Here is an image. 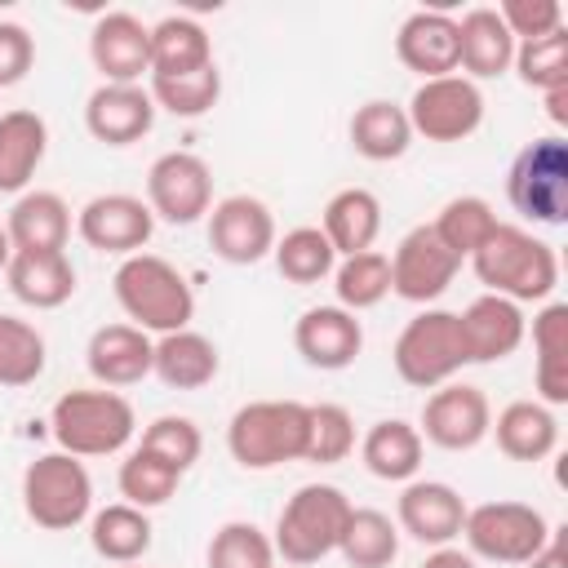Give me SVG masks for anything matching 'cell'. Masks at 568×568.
I'll list each match as a JSON object with an SVG mask.
<instances>
[{
	"label": "cell",
	"instance_id": "obj_1",
	"mask_svg": "<svg viewBox=\"0 0 568 568\" xmlns=\"http://www.w3.org/2000/svg\"><path fill=\"white\" fill-rule=\"evenodd\" d=\"M111 293L120 302V311L129 315V324H138L142 333H178V328H191V315H195V293L186 284V275L160 257V253H133L115 266L111 275Z\"/></svg>",
	"mask_w": 568,
	"mask_h": 568
},
{
	"label": "cell",
	"instance_id": "obj_2",
	"mask_svg": "<svg viewBox=\"0 0 568 568\" xmlns=\"http://www.w3.org/2000/svg\"><path fill=\"white\" fill-rule=\"evenodd\" d=\"M470 266L479 284L510 302H546L559 284V257L546 240H537L524 226L497 222L493 235L470 253Z\"/></svg>",
	"mask_w": 568,
	"mask_h": 568
},
{
	"label": "cell",
	"instance_id": "obj_3",
	"mask_svg": "<svg viewBox=\"0 0 568 568\" xmlns=\"http://www.w3.org/2000/svg\"><path fill=\"white\" fill-rule=\"evenodd\" d=\"M53 439L62 453L71 457H115L133 430H138V413L120 390H67L58 395L53 413H49Z\"/></svg>",
	"mask_w": 568,
	"mask_h": 568
},
{
	"label": "cell",
	"instance_id": "obj_4",
	"mask_svg": "<svg viewBox=\"0 0 568 568\" xmlns=\"http://www.w3.org/2000/svg\"><path fill=\"white\" fill-rule=\"evenodd\" d=\"M311 408L297 399H253L226 422V448L244 470H275L306 457Z\"/></svg>",
	"mask_w": 568,
	"mask_h": 568
},
{
	"label": "cell",
	"instance_id": "obj_5",
	"mask_svg": "<svg viewBox=\"0 0 568 568\" xmlns=\"http://www.w3.org/2000/svg\"><path fill=\"white\" fill-rule=\"evenodd\" d=\"M346 515H351V497L337 488V484H302L280 519H275V555L293 568H306V564H320L324 555L337 550L342 541V528H346Z\"/></svg>",
	"mask_w": 568,
	"mask_h": 568
},
{
	"label": "cell",
	"instance_id": "obj_6",
	"mask_svg": "<svg viewBox=\"0 0 568 568\" xmlns=\"http://www.w3.org/2000/svg\"><path fill=\"white\" fill-rule=\"evenodd\" d=\"M390 364H395L399 382H408L417 390H435V386L453 382L470 364L466 342H462L457 311H439V306L417 311L399 328V337L390 346Z\"/></svg>",
	"mask_w": 568,
	"mask_h": 568
},
{
	"label": "cell",
	"instance_id": "obj_7",
	"mask_svg": "<svg viewBox=\"0 0 568 568\" xmlns=\"http://www.w3.org/2000/svg\"><path fill=\"white\" fill-rule=\"evenodd\" d=\"M22 510L44 532H71L93 515V479L80 457L44 453L22 470Z\"/></svg>",
	"mask_w": 568,
	"mask_h": 568
},
{
	"label": "cell",
	"instance_id": "obj_8",
	"mask_svg": "<svg viewBox=\"0 0 568 568\" xmlns=\"http://www.w3.org/2000/svg\"><path fill=\"white\" fill-rule=\"evenodd\" d=\"M506 200L528 222H541V226L568 222V142L559 133L532 138L528 146H519L506 173Z\"/></svg>",
	"mask_w": 568,
	"mask_h": 568
},
{
	"label": "cell",
	"instance_id": "obj_9",
	"mask_svg": "<svg viewBox=\"0 0 568 568\" xmlns=\"http://www.w3.org/2000/svg\"><path fill=\"white\" fill-rule=\"evenodd\" d=\"M550 524L537 506L528 501H479L466 506V555L470 559H488V564H528L546 541H550Z\"/></svg>",
	"mask_w": 568,
	"mask_h": 568
},
{
	"label": "cell",
	"instance_id": "obj_10",
	"mask_svg": "<svg viewBox=\"0 0 568 568\" xmlns=\"http://www.w3.org/2000/svg\"><path fill=\"white\" fill-rule=\"evenodd\" d=\"M404 111H408L413 138L462 142L484 124V93H479L475 80L453 71V75H439V80H422Z\"/></svg>",
	"mask_w": 568,
	"mask_h": 568
},
{
	"label": "cell",
	"instance_id": "obj_11",
	"mask_svg": "<svg viewBox=\"0 0 568 568\" xmlns=\"http://www.w3.org/2000/svg\"><path fill=\"white\" fill-rule=\"evenodd\" d=\"M146 209L169 226H191L213 209V173L195 151H164L146 169Z\"/></svg>",
	"mask_w": 568,
	"mask_h": 568
},
{
	"label": "cell",
	"instance_id": "obj_12",
	"mask_svg": "<svg viewBox=\"0 0 568 568\" xmlns=\"http://www.w3.org/2000/svg\"><path fill=\"white\" fill-rule=\"evenodd\" d=\"M488 426H493V404L479 386L470 382H444L426 395L422 404V439L444 448V453H470L488 439Z\"/></svg>",
	"mask_w": 568,
	"mask_h": 568
},
{
	"label": "cell",
	"instance_id": "obj_13",
	"mask_svg": "<svg viewBox=\"0 0 568 568\" xmlns=\"http://www.w3.org/2000/svg\"><path fill=\"white\" fill-rule=\"evenodd\" d=\"M386 262H390V293L404 297V302H413V306H430L435 297H444L448 284L462 271V257H453L439 244V235L430 231V222L426 226H413L395 244V253Z\"/></svg>",
	"mask_w": 568,
	"mask_h": 568
},
{
	"label": "cell",
	"instance_id": "obj_14",
	"mask_svg": "<svg viewBox=\"0 0 568 568\" xmlns=\"http://www.w3.org/2000/svg\"><path fill=\"white\" fill-rule=\"evenodd\" d=\"M75 235L98 248V253H120L133 257L151 244L155 235V213L146 209L142 195H124V191H106L93 195L80 213H75Z\"/></svg>",
	"mask_w": 568,
	"mask_h": 568
},
{
	"label": "cell",
	"instance_id": "obj_15",
	"mask_svg": "<svg viewBox=\"0 0 568 568\" xmlns=\"http://www.w3.org/2000/svg\"><path fill=\"white\" fill-rule=\"evenodd\" d=\"M275 240V217L257 195H226L209 209V248L231 266L262 262Z\"/></svg>",
	"mask_w": 568,
	"mask_h": 568
},
{
	"label": "cell",
	"instance_id": "obj_16",
	"mask_svg": "<svg viewBox=\"0 0 568 568\" xmlns=\"http://www.w3.org/2000/svg\"><path fill=\"white\" fill-rule=\"evenodd\" d=\"M89 58L102 84H142V75H151V27L124 9H111L89 31Z\"/></svg>",
	"mask_w": 568,
	"mask_h": 568
},
{
	"label": "cell",
	"instance_id": "obj_17",
	"mask_svg": "<svg viewBox=\"0 0 568 568\" xmlns=\"http://www.w3.org/2000/svg\"><path fill=\"white\" fill-rule=\"evenodd\" d=\"M466 524V501L444 479H408L395 501V528L422 546H453Z\"/></svg>",
	"mask_w": 568,
	"mask_h": 568
},
{
	"label": "cell",
	"instance_id": "obj_18",
	"mask_svg": "<svg viewBox=\"0 0 568 568\" xmlns=\"http://www.w3.org/2000/svg\"><path fill=\"white\" fill-rule=\"evenodd\" d=\"M293 346L297 355L311 364V368H324V373H342L359 359L364 351V324L342 311L337 302L333 306H311L297 315L293 324Z\"/></svg>",
	"mask_w": 568,
	"mask_h": 568
},
{
	"label": "cell",
	"instance_id": "obj_19",
	"mask_svg": "<svg viewBox=\"0 0 568 568\" xmlns=\"http://www.w3.org/2000/svg\"><path fill=\"white\" fill-rule=\"evenodd\" d=\"M457 324H462L470 364H497V359L515 355L528 333L524 306L510 297H497V293H479L466 311H457Z\"/></svg>",
	"mask_w": 568,
	"mask_h": 568
},
{
	"label": "cell",
	"instance_id": "obj_20",
	"mask_svg": "<svg viewBox=\"0 0 568 568\" xmlns=\"http://www.w3.org/2000/svg\"><path fill=\"white\" fill-rule=\"evenodd\" d=\"M151 359H155V337L142 333L138 324H102L84 346V364L93 382L106 390L138 386L142 377H151Z\"/></svg>",
	"mask_w": 568,
	"mask_h": 568
},
{
	"label": "cell",
	"instance_id": "obj_21",
	"mask_svg": "<svg viewBox=\"0 0 568 568\" xmlns=\"http://www.w3.org/2000/svg\"><path fill=\"white\" fill-rule=\"evenodd\" d=\"M155 102L142 84H98L84 102V129L106 146H133L151 133Z\"/></svg>",
	"mask_w": 568,
	"mask_h": 568
},
{
	"label": "cell",
	"instance_id": "obj_22",
	"mask_svg": "<svg viewBox=\"0 0 568 568\" xmlns=\"http://www.w3.org/2000/svg\"><path fill=\"white\" fill-rule=\"evenodd\" d=\"M395 58L422 80L457 71V18L444 9H417L395 31Z\"/></svg>",
	"mask_w": 568,
	"mask_h": 568
},
{
	"label": "cell",
	"instance_id": "obj_23",
	"mask_svg": "<svg viewBox=\"0 0 568 568\" xmlns=\"http://www.w3.org/2000/svg\"><path fill=\"white\" fill-rule=\"evenodd\" d=\"M13 253H67L71 204L58 191H22L4 217Z\"/></svg>",
	"mask_w": 568,
	"mask_h": 568
},
{
	"label": "cell",
	"instance_id": "obj_24",
	"mask_svg": "<svg viewBox=\"0 0 568 568\" xmlns=\"http://www.w3.org/2000/svg\"><path fill=\"white\" fill-rule=\"evenodd\" d=\"M515 62V36L497 18V9H470L457 18V75L466 80H497Z\"/></svg>",
	"mask_w": 568,
	"mask_h": 568
},
{
	"label": "cell",
	"instance_id": "obj_25",
	"mask_svg": "<svg viewBox=\"0 0 568 568\" xmlns=\"http://www.w3.org/2000/svg\"><path fill=\"white\" fill-rule=\"evenodd\" d=\"M9 293L31 311H58L75 297V266L67 253H13L4 266Z\"/></svg>",
	"mask_w": 568,
	"mask_h": 568
},
{
	"label": "cell",
	"instance_id": "obj_26",
	"mask_svg": "<svg viewBox=\"0 0 568 568\" xmlns=\"http://www.w3.org/2000/svg\"><path fill=\"white\" fill-rule=\"evenodd\" d=\"M488 435L510 462H546L559 448V417L541 399H510L488 426Z\"/></svg>",
	"mask_w": 568,
	"mask_h": 568
},
{
	"label": "cell",
	"instance_id": "obj_27",
	"mask_svg": "<svg viewBox=\"0 0 568 568\" xmlns=\"http://www.w3.org/2000/svg\"><path fill=\"white\" fill-rule=\"evenodd\" d=\"M44 151H49L44 115L27 106L0 111V195H22L36 169L44 164Z\"/></svg>",
	"mask_w": 568,
	"mask_h": 568
},
{
	"label": "cell",
	"instance_id": "obj_28",
	"mask_svg": "<svg viewBox=\"0 0 568 568\" xmlns=\"http://www.w3.org/2000/svg\"><path fill=\"white\" fill-rule=\"evenodd\" d=\"M320 231H324V240L333 244L337 257L364 253V248H373V240H377V231H382V200H377L368 186H342V191L324 204Z\"/></svg>",
	"mask_w": 568,
	"mask_h": 568
},
{
	"label": "cell",
	"instance_id": "obj_29",
	"mask_svg": "<svg viewBox=\"0 0 568 568\" xmlns=\"http://www.w3.org/2000/svg\"><path fill=\"white\" fill-rule=\"evenodd\" d=\"M532 351H537V399L546 408L568 404V302H546L532 315Z\"/></svg>",
	"mask_w": 568,
	"mask_h": 568
},
{
	"label": "cell",
	"instance_id": "obj_30",
	"mask_svg": "<svg viewBox=\"0 0 568 568\" xmlns=\"http://www.w3.org/2000/svg\"><path fill=\"white\" fill-rule=\"evenodd\" d=\"M222 368V355L217 346L195 333V328H178V333H164L155 337V359H151V373L169 386V390H200L217 377Z\"/></svg>",
	"mask_w": 568,
	"mask_h": 568
},
{
	"label": "cell",
	"instance_id": "obj_31",
	"mask_svg": "<svg viewBox=\"0 0 568 568\" xmlns=\"http://www.w3.org/2000/svg\"><path fill=\"white\" fill-rule=\"evenodd\" d=\"M422 453H426V439L404 417H382L359 439V457H364L368 475H377L386 484H408L422 470Z\"/></svg>",
	"mask_w": 568,
	"mask_h": 568
},
{
	"label": "cell",
	"instance_id": "obj_32",
	"mask_svg": "<svg viewBox=\"0 0 568 568\" xmlns=\"http://www.w3.org/2000/svg\"><path fill=\"white\" fill-rule=\"evenodd\" d=\"M351 146L373 160V164H386V160H399L408 146H413V124H408V111L390 98H368L364 106H355L351 115Z\"/></svg>",
	"mask_w": 568,
	"mask_h": 568
},
{
	"label": "cell",
	"instance_id": "obj_33",
	"mask_svg": "<svg viewBox=\"0 0 568 568\" xmlns=\"http://www.w3.org/2000/svg\"><path fill=\"white\" fill-rule=\"evenodd\" d=\"M213 62V40L191 13H169L151 27V75H186Z\"/></svg>",
	"mask_w": 568,
	"mask_h": 568
},
{
	"label": "cell",
	"instance_id": "obj_34",
	"mask_svg": "<svg viewBox=\"0 0 568 568\" xmlns=\"http://www.w3.org/2000/svg\"><path fill=\"white\" fill-rule=\"evenodd\" d=\"M89 546L106 564H138L151 550V515L129 501H111L89 515Z\"/></svg>",
	"mask_w": 568,
	"mask_h": 568
},
{
	"label": "cell",
	"instance_id": "obj_35",
	"mask_svg": "<svg viewBox=\"0 0 568 568\" xmlns=\"http://www.w3.org/2000/svg\"><path fill=\"white\" fill-rule=\"evenodd\" d=\"M337 550L351 568H390L399 555V528L390 515H382L373 506H351Z\"/></svg>",
	"mask_w": 568,
	"mask_h": 568
},
{
	"label": "cell",
	"instance_id": "obj_36",
	"mask_svg": "<svg viewBox=\"0 0 568 568\" xmlns=\"http://www.w3.org/2000/svg\"><path fill=\"white\" fill-rule=\"evenodd\" d=\"M271 257H275V271H280L288 284H302V288L328 280L333 266H337V253H333V244L324 240L320 226H293V231H284V235L275 240Z\"/></svg>",
	"mask_w": 568,
	"mask_h": 568
},
{
	"label": "cell",
	"instance_id": "obj_37",
	"mask_svg": "<svg viewBox=\"0 0 568 568\" xmlns=\"http://www.w3.org/2000/svg\"><path fill=\"white\" fill-rule=\"evenodd\" d=\"M333 293H337V306L351 311V315L386 302V293H390V262H386V253L364 248V253L342 257L333 266Z\"/></svg>",
	"mask_w": 568,
	"mask_h": 568
},
{
	"label": "cell",
	"instance_id": "obj_38",
	"mask_svg": "<svg viewBox=\"0 0 568 568\" xmlns=\"http://www.w3.org/2000/svg\"><path fill=\"white\" fill-rule=\"evenodd\" d=\"M151 102L182 115V120H195V115H209L222 98V71L217 62L200 67V71H186V75H151Z\"/></svg>",
	"mask_w": 568,
	"mask_h": 568
},
{
	"label": "cell",
	"instance_id": "obj_39",
	"mask_svg": "<svg viewBox=\"0 0 568 568\" xmlns=\"http://www.w3.org/2000/svg\"><path fill=\"white\" fill-rule=\"evenodd\" d=\"M497 226V213L484 195H457L439 209V217L430 222V231L439 235V244L453 253V257H470Z\"/></svg>",
	"mask_w": 568,
	"mask_h": 568
},
{
	"label": "cell",
	"instance_id": "obj_40",
	"mask_svg": "<svg viewBox=\"0 0 568 568\" xmlns=\"http://www.w3.org/2000/svg\"><path fill=\"white\" fill-rule=\"evenodd\" d=\"M49 346L31 320L0 315V386H31L44 373Z\"/></svg>",
	"mask_w": 568,
	"mask_h": 568
},
{
	"label": "cell",
	"instance_id": "obj_41",
	"mask_svg": "<svg viewBox=\"0 0 568 568\" xmlns=\"http://www.w3.org/2000/svg\"><path fill=\"white\" fill-rule=\"evenodd\" d=\"M115 484H120V497H124L129 506H138V510H155V506H164V501L178 493L182 470H173L169 462H160V457L146 453V448H133V453L120 462Z\"/></svg>",
	"mask_w": 568,
	"mask_h": 568
},
{
	"label": "cell",
	"instance_id": "obj_42",
	"mask_svg": "<svg viewBox=\"0 0 568 568\" xmlns=\"http://www.w3.org/2000/svg\"><path fill=\"white\" fill-rule=\"evenodd\" d=\"M209 568H275V546L253 519H226L209 537Z\"/></svg>",
	"mask_w": 568,
	"mask_h": 568
},
{
	"label": "cell",
	"instance_id": "obj_43",
	"mask_svg": "<svg viewBox=\"0 0 568 568\" xmlns=\"http://www.w3.org/2000/svg\"><path fill=\"white\" fill-rule=\"evenodd\" d=\"M519 80L537 93H550L568 84V31H550L541 40H515V62Z\"/></svg>",
	"mask_w": 568,
	"mask_h": 568
},
{
	"label": "cell",
	"instance_id": "obj_44",
	"mask_svg": "<svg viewBox=\"0 0 568 568\" xmlns=\"http://www.w3.org/2000/svg\"><path fill=\"white\" fill-rule=\"evenodd\" d=\"M311 422H306V457L315 466H337L355 453V417L342 404H306Z\"/></svg>",
	"mask_w": 568,
	"mask_h": 568
},
{
	"label": "cell",
	"instance_id": "obj_45",
	"mask_svg": "<svg viewBox=\"0 0 568 568\" xmlns=\"http://www.w3.org/2000/svg\"><path fill=\"white\" fill-rule=\"evenodd\" d=\"M138 448L155 453L160 462H169L173 470L186 475V470L200 462V453H204V435H200V426H195L191 417L164 413V417H155V422L142 430V444H138Z\"/></svg>",
	"mask_w": 568,
	"mask_h": 568
},
{
	"label": "cell",
	"instance_id": "obj_46",
	"mask_svg": "<svg viewBox=\"0 0 568 568\" xmlns=\"http://www.w3.org/2000/svg\"><path fill=\"white\" fill-rule=\"evenodd\" d=\"M497 18L515 40H541L550 31H564V9L559 0H506L497 4Z\"/></svg>",
	"mask_w": 568,
	"mask_h": 568
},
{
	"label": "cell",
	"instance_id": "obj_47",
	"mask_svg": "<svg viewBox=\"0 0 568 568\" xmlns=\"http://www.w3.org/2000/svg\"><path fill=\"white\" fill-rule=\"evenodd\" d=\"M36 67V40L22 22H0V89H13Z\"/></svg>",
	"mask_w": 568,
	"mask_h": 568
},
{
	"label": "cell",
	"instance_id": "obj_48",
	"mask_svg": "<svg viewBox=\"0 0 568 568\" xmlns=\"http://www.w3.org/2000/svg\"><path fill=\"white\" fill-rule=\"evenodd\" d=\"M417 568H479L466 550H457V546H435Z\"/></svg>",
	"mask_w": 568,
	"mask_h": 568
},
{
	"label": "cell",
	"instance_id": "obj_49",
	"mask_svg": "<svg viewBox=\"0 0 568 568\" xmlns=\"http://www.w3.org/2000/svg\"><path fill=\"white\" fill-rule=\"evenodd\" d=\"M524 568H568V555H564V537H559V528L550 532V541L524 564Z\"/></svg>",
	"mask_w": 568,
	"mask_h": 568
},
{
	"label": "cell",
	"instance_id": "obj_50",
	"mask_svg": "<svg viewBox=\"0 0 568 568\" xmlns=\"http://www.w3.org/2000/svg\"><path fill=\"white\" fill-rule=\"evenodd\" d=\"M546 115H550L555 124H568V84H559V89L546 93Z\"/></svg>",
	"mask_w": 568,
	"mask_h": 568
},
{
	"label": "cell",
	"instance_id": "obj_51",
	"mask_svg": "<svg viewBox=\"0 0 568 568\" xmlns=\"http://www.w3.org/2000/svg\"><path fill=\"white\" fill-rule=\"evenodd\" d=\"M9 257H13V244H9V231H4V222H0V275H4Z\"/></svg>",
	"mask_w": 568,
	"mask_h": 568
},
{
	"label": "cell",
	"instance_id": "obj_52",
	"mask_svg": "<svg viewBox=\"0 0 568 568\" xmlns=\"http://www.w3.org/2000/svg\"><path fill=\"white\" fill-rule=\"evenodd\" d=\"M115 568H138V564H115Z\"/></svg>",
	"mask_w": 568,
	"mask_h": 568
}]
</instances>
